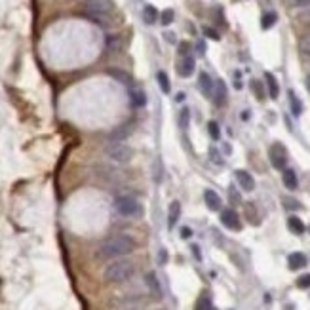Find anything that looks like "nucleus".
<instances>
[{
  "mask_svg": "<svg viewBox=\"0 0 310 310\" xmlns=\"http://www.w3.org/2000/svg\"><path fill=\"white\" fill-rule=\"evenodd\" d=\"M135 249V240L128 234H114L99 245V257L103 259H122Z\"/></svg>",
  "mask_w": 310,
  "mask_h": 310,
  "instance_id": "1",
  "label": "nucleus"
},
{
  "mask_svg": "<svg viewBox=\"0 0 310 310\" xmlns=\"http://www.w3.org/2000/svg\"><path fill=\"white\" fill-rule=\"evenodd\" d=\"M135 274V263L130 259H114L103 270V280L107 284H124Z\"/></svg>",
  "mask_w": 310,
  "mask_h": 310,
  "instance_id": "2",
  "label": "nucleus"
},
{
  "mask_svg": "<svg viewBox=\"0 0 310 310\" xmlns=\"http://www.w3.org/2000/svg\"><path fill=\"white\" fill-rule=\"evenodd\" d=\"M112 10H114L112 0H86V4H84V14L91 21L101 25V27L109 25Z\"/></svg>",
  "mask_w": 310,
  "mask_h": 310,
  "instance_id": "3",
  "label": "nucleus"
},
{
  "mask_svg": "<svg viewBox=\"0 0 310 310\" xmlns=\"http://www.w3.org/2000/svg\"><path fill=\"white\" fill-rule=\"evenodd\" d=\"M114 209L122 215V217H141L143 215V206L141 202L133 196H118L114 198Z\"/></svg>",
  "mask_w": 310,
  "mask_h": 310,
  "instance_id": "4",
  "label": "nucleus"
},
{
  "mask_svg": "<svg viewBox=\"0 0 310 310\" xmlns=\"http://www.w3.org/2000/svg\"><path fill=\"white\" fill-rule=\"evenodd\" d=\"M105 153H107V156L111 158L112 162H116V164H128L133 156L132 149H130L126 143H122V141H111V143L105 147Z\"/></svg>",
  "mask_w": 310,
  "mask_h": 310,
  "instance_id": "5",
  "label": "nucleus"
},
{
  "mask_svg": "<svg viewBox=\"0 0 310 310\" xmlns=\"http://www.w3.org/2000/svg\"><path fill=\"white\" fill-rule=\"evenodd\" d=\"M268 158H270L272 168L282 170V172L286 170V166H288V151H286V147H284L282 143H274V145L270 147Z\"/></svg>",
  "mask_w": 310,
  "mask_h": 310,
  "instance_id": "6",
  "label": "nucleus"
},
{
  "mask_svg": "<svg viewBox=\"0 0 310 310\" xmlns=\"http://www.w3.org/2000/svg\"><path fill=\"white\" fill-rule=\"evenodd\" d=\"M221 223L228 230H242V221H240V217L234 209H223Z\"/></svg>",
  "mask_w": 310,
  "mask_h": 310,
  "instance_id": "7",
  "label": "nucleus"
},
{
  "mask_svg": "<svg viewBox=\"0 0 310 310\" xmlns=\"http://www.w3.org/2000/svg\"><path fill=\"white\" fill-rule=\"evenodd\" d=\"M194 69H196V61H194V57H192V55H187V57H181V59H179V63H177L179 76L189 78V76H192Z\"/></svg>",
  "mask_w": 310,
  "mask_h": 310,
  "instance_id": "8",
  "label": "nucleus"
},
{
  "mask_svg": "<svg viewBox=\"0 0 310 310\" xmlns=\"http://www.w3.org/2000/svg\"><path fill=\"white\" fill-rule=\"evenodd\" d=\"M198 88H200V91L206 95V97H213V91H215V82L211 80V76H209L207 72H200Z\"/></svg>",
  "mask_w": 310,
  "mask_h": 310,
  "instance_id": "9",
  "label": "nucleus"
},
{
  "mask_svg": "<svg viewBox=\"0 0 310 310\" xmlns=\"http://www.w3.org/2000/svg\"><path fill=\"white\" fill-rule=\"evenodd\" d=\"M234 175H236L238 185L242 187V190H245V192H251V190L255 189V179H253V175H251L249 172H245V170H238Z\"/></svg>",
  "mask_w": 310,
  "mask_h": 310,
  "instance_id": "10",
  "label": "nucleus"
},
{
  "mask_svg": "<svg viewBox=\"0 0 310 310\" xmlns=\"http://www.w3.org/2000/svg\"><path fill=\"white\" fill-rule=\"evenodd\" d=\"M307 255L305 253H301V251H295V253H291L288 257V266L291 270H301V268H305L307 266Z\"/></svg>",
  "mask_w": 310,
  "mask_h": 310,
  "instance_id": "11",
  "label": "nucleus"
},
{
  "mask_svg": "<svg viewBox=\"0 0 310 310\" xmlns=\"http://www.w3.org/2000/svg\"><path fill=\"white\" fill-rule=\"evenodd\" d=\"M204 202H206V206H207L211 211H219V209H221V198H219V194H217L215 190H211V189H207V190L204 192Z\"/></svg>",
  "mask_w": 310,
  "mask_h": 310,
  "instance_id": "12",
  "label": "nucleus"
},
{
  "mask_svg": "<svg viewBox=\"0 0 310 310\" xmlns=\"http://www.w3.org/2000/svg\"><path fill=\"white\" fill-rule=\"evenodd\" d=\"M265 80H266V91H268V97L270 99H278L280 95V86H278V80L272 72H265Z\"/></svg>",
  "mask_w": 310,
  "mask_h": 310,
  "instance_id": "13",
  "label": "nucleus"
},
{
  "mask_svg": "<svg viewBox=\"0 0 310 310\" xmlns=\"http://www.w3.org/2000/svg\"><path fill=\"white\" fill-rule=\"evenodd\" d=\"M226 84L223 82V80H217L215 82V91H213V101H215V105L217 107H223L224 103H226Z\"/></svg>",
  "mask_w": 310,
  "mask_h": 310,
  "instance_id": "14",
  "label": "nucleus"
},
{
  "mask_svg": "<svg viewBox=\"0 0 310 310\" xmlns=\"http://www.w3.org/2000/svg\"><path fill=\"white\" fill-rule=\"evenodd\" d=\"M282 181H284V187L289 189V190H295L297 187H299V179H297V173L293 172V170H284V173H282Z\"/></svg>",
  "mask_w": 310,
  "mask_h": 310,
  "instance_id": "15",
  "label": "nucleus"
},
{
  "mask_svg": "<svg viewBox=\"0 0 310 310\" xmlns=\"http://www.w3.org/2000/svg\"><path fill=\"white\" fill-rule=\"evenodd\" d=\"M288 97H289V109H291V114H293V116H301V114H303V103H301V99L297 97V93H295L293 89H289Z\"/></svg>",
  "mask_w": 310,
  "mask_h": 310,
  "instance_id": "16",
  "label": "nucleus"
},
{
  "mask_svg": "<svg viewBox=\"0 0 310 310\" xmlns=\"http://www.w3.org/2000/svg\"><path fill=\"white\" fill-rule=\"evenodd\" d=\"M130 99L133 107H145L147 105V95L145 91L139 88H130Z\"/></svg>",
  "mask_w": 310,
  "mask_h": 310,
  "instance_id": "17",
  "label": "nucleus"
},
{
  "mask_svg": "<svg viewBox=\"0 0 310 310\" xmlns=\"http://www.w3.org/2000/svg\"><path fill=\"white\" fill-rule=\"evenodd\" d=\"M130 133H132V124H122L112 130L111 141H124L126 137H130Z\"/></svg>",
  "mask_w": 310,
  "mask_h": 310,
  "instance_id": "18",
  "label": "nucleus"
},
{
  "mask_svg": "<svg viewBox=\"0 0 310 310\" xmlns=\"http://www.w3.org/2000/svg\"><path fill=\"white\" fill-rule=\"evenodd\" d=\"M179 217H181V204L179 202H172L170 204V213H168V226L173 228L177 224Z\"/></svg>",
  "mask_w": 310,
  "mask_h": 310,
  "instance_id": "19",
  "label": "nucleus"
},
{
  "mask_svg": "<svg viewBox=\"0 0 310 310\" xmlns=\"http://www.w3.org/2000/svg\"><path fill=\"white\" fill-rule=\"evenodd\" d=\"M288 228L293 232V234H297V236H301V234H305V230H307V226H305V223L301 221L299 217H289L288 219Z\"/></svg>",
  "mask_w": 310,
  "mask_h": 310,
  "instance_id": "20",
  "label": "nucleus"
},
{
  "mask_svg": "<svg viewBox=\"0 0 310 310\" xmlns=\"http://www.w3.org/2000/svg\"><path fill=\"white\" fill-rule=\"evenodd\" d=\"M158 12H156L155 6H151V4H147L145 8H143V21L147 23V25H155L158 21Z\"/></svg>",
  "mask_w": 310,
  "mask_h": 310,
  "instance_id": "21",
  "label": "nucleus"
},
{
  "mask_svg": "<svg viewBox=\"0 0 310 310\" xmlns=\"http://www.w3.org/2000/svg\"><path fill=\"white\" fill-rule=\"evenodd\" d=\"M107 72H109V76H112V78H116V80H120L122 84H132V76H130L128 72L120 70V69H109Z\"/></svg>",
  "mask_w": 310,
  "mask_h": 310,
  "instance_id": "22",
  "label": "nucleus"
},
{
  "mask_svg": "<svg viewBox=\"0 0 310 310\" xmlns=\"http://www.w3.org/2000/svg\"><path fill=\"white\" fill-rule=\"evenodd\" d=\"M276 21H278V14L276 12H266L265 16L261 17V27L265 31H268V29H272L276 25Z\"/></svg>",
  "mask_w": 310,
  "mask_h": 310,
  "instance_id": "23",
  "label": "nucleus"
},
{
  "mask_svg": "<svg viewBox=\"0 0 310 310\" xmlns=\"http://www.w3.org/2000/svg\"><path fill=\"white\" fill-rule=\"evenodd\" d=\"M156 82H158V86H160V89H162L164 93H170L172 84H170V78H168V74H166L164 70H160V72L156 74Z\"/></svg>",
  "mask_w": 310,
  "mask_h": 310,
  "instance_id": "24",
  "label": "nucleus"
},
{
  "mask_svg": "<svg viewBox=\"0 0 310 310\" xmlns=\"http://www.w3.org/2000/svg\"><path fill=\"white\" fill-rule=\"evenodd\" d=\"M158 21L162 23L164 27H168V25H172V23L175 21V12H173L172 8H168V10H162V14L158 16Z\"/></svg>",
  "mask_w": 310,
  "mask_h": 310,
  "instance_id": "25",
  "label": "nucleus"
},
{
  "mask_svg": "<svg viewBox=\"0 0 310 310\" xmlns=\"http://www.w3.org/2000/svg\"><path fill=\"white\" fill-rule=\"evenodd\" d=\"M251 91L255 93V97L259 99V101H263L266 97V89L263 86V82H259V80H251Z\"/></svg>",
  "mask_w": 310,
  "mask_h": 310,
  "instance_id": "26",
  "label": "nucleus"
},
{
  "mask_svg": "<svg viewBox=\"0 0 310 310\" xmlns=\"http://www.w3.org/2000/svg\"><path fill=\"white\" fill-rule=\"evenodd\" d=\"M177 122H179V128H181V130H187V128H189V122H190V111H189L187 107H185V109H181Z\"/></svg>",
  "mask_w": 310,
  "mask_h": 310,
  "instance_id": "27",
  "label": "nucleus"
},
{
  "mask_svg": "<svg viewBox=\"0 0 310 310\" xmlns=\"http://www.w3.org/2000/svg\"><path fill=\"white\" fill-rule=\"evenodd\" d=\"M299 48H301V52H303V53L310 55V31H307V33L301 36V40H299Z\"/></svg>",
  "mask_w": 310,
  "mask_h": 310,
  "instance_id": "28",
  "label": "nucleus"
},
{
  "mask_svg": "<svg viewBox=\"0 0 310 310\" xmlns=\"http://www.w3.org/2000/svg\"><path fill=\"white\" fill-rule=\"evenodd\" d=\"M194 310H213L211 309V301H209V297H207V295H202L198 301H196Z\"/></svg>",
  "mask_w": 310,
  "mask_h": 310,
  "instance_id": "29",
  "label": "nucleus"
},
{
  "mask_svg": "<svg viewBox=\"0 0 310 310\" xmlns=\"http://www.w3.org/2000/svg\"><path fill=\"white\" fill-rule=\"evenodd\" d=\"M107 46H109V50H112V52H120V50H122L120 36H109V38H107Z\"/></svg>",
  "mask_w": 310,
  "mask_h": 310,
  "instance_id": "30",
  "label": "nucleus"
},
{
  "mask_svg": "<svg viewBox=\"0 0 310 310\" xmlns=\"http://www.w3.org/2000/svg\"><path fill=\"white\" fill-rule=\"evenodd\" d=\"M207 130H209L211 139H215V141H217V139H221V130H219V124H217V122H213V120H211V122L207 124Z\"/></svg>",
  "mask_w": 310,
  "mask_h": 310,
  "instance_id": "31",
  "label": "nucleus"
},
{
  "mask_svg": "<svg viewBox=\"0 0 310 310\" xmlns=\"http://www.w3.org/2000/svg\"><path fill=\"white\" fill-rule=\"evenodd\" d=\"M282 204L288 207V209H301V202H297V200H293V198H282Z\"/></svg>",
  "mask_w": 310,
  "mask_h": 310,
  "instance_id": "32",
  "label": "nucleus"
},
{
  "mask_svg": "<svg viewBox=\"0 0 310 310\" xmlns=\"http://www.w3.org/2000/svg\"><path fill=\"white\" fill-rule=\"evenodd\" d=\"M297 286L301 289H309L310 288V274H303V276L297 280Z\"/></svg>",
  "mask_w": 310,
  "mask_h": 310,
  "instance_id": "33",
  "label": "nucleus"
},
{
  "mask_svg": "<svg viewBox=\"0 0 310 310\" xmlns=\"http://www.w3.org/2000/svg\"><path fill=\"white\" fill-rule=\"evenodd\" d=\"M204 34H206L207 38H213V40H219V38H221L219 33H217L215 29H211V27H204Z\"/></svg>",
  "mask_w": 310,
  "mask_h": 310,
  "instance_id": "34",
  "label": "nucleus"
},
{
  "mask_svg": "<svg viewBox=\"0 0 310 310\" xmlns=\"http://www.w3.org/2000/svg\"><path fill=\"white\" fill-rule=\"evenodd\" d=\"M147 280H149V286L153 288V291H156V293H160V286H158V280H156V276L151 272L149 276H147Z\"/></svg>",
  "mask_w": 310,
  "mask_h": 310,
  "instance_id": "35",
  "label": "nucleus"
},
{
  "mask_svg": "<svg viewBox=\"0 0 310 310\" xmlns=\"http://www.w3.org/2000/svg\"><path fill=\"white\" fill-rule=\"evenodd\" d=\"M179 53H181V57L190 55V44H189V42H181V44H179Z\"/></svg>",
  "mask_w": 310,
  "mask_h": 310,
  "instance_id": "36",
  "label": "nucleus"
},
{
  "mask_svg": "<svg viewBox=\"0 0 310 310\" xmlns=\"http://www.w3.org/2000/svg\"><path fill=\"white\" fill-rule=\"evenodd\" d=\"M209 156H211V160L215 162V166H223V158L217 155V151H215V149H209Z\"/></svg>",
  "mask_w": 310,
  "mask_h": 310,
  "instance_id": "37",
  "label": "nucleus"
},
{
  "mask_svg": "<svg viewBox=\"0 0 310 310\" xmlns=\"http://www.w3.org/2000/svg\"><path fill=\"white\" fill-rule=\"evenodd\" d=\"M289 2H291L295 8H301V10H303L305 6H309V4H310V0H289Z\"/></svg>",
  "mask_w": 310,
  "mask_h": 310,
  "instance_id": "38",
  "label": "nucleus"
},
{
  "mask_svg": "<svg viewBox=\"0 0 310 310\" xmlns=\"http://www.w3.org/2000/svg\"><path fill=\"white\" fill-rule=\"evenodd\" d=\"M299 16H301L303 19H309V21H310V4H309V6H305V8L301 10V14H299Z\"/></svg>",
  "mask_w": 310,
  "mask_h": 310,
  "instance_id": "39",
  "label": "nucleus"
},
{
  "mask_svg": "<svg viewBox=\"0 0 310 310\" xmlns=\"http://www.w3.org/2000/svg\"><path fill=\"white\" fill-rule=\"evenodd\" d=\"M181 234H183V238H189V236H190L192 232H190V228H187V226H185V228L181 230Z\"/></svg>",
  "mask_w": 310,
  "mask_h": 310,
  "instance_id": "40",
  "label": "nucleus"
},
{
  "mask_svg": "<svg viewBox=\"0 0 310 310\" xmlns=\"http://www.w3.org/2000/svg\"><path fill=\"white\" fill-rule=\"evenodd\" d=\"M198 53L200 55H204V53H206V46H204V42H198Z\"/></svg>",
  "mask_w": 310,
  "mask_h": 310,
  "instance_id": "41",
  "label": "nucleus"
},
{
  "mask_svg": "<svg viewBox=\"0 0 310 310\" xmlns=\"http://www.w3.org/2000/svg\"><path fill=\"white\" fill-rule=\"evenodd\" d=\"M175 101H177V103H181V101H185V93H183V91H179L177 95H175Z\"/></svg>",
  "mask_w": 310,
  "mask_h": 310,
  "instance_id": "42",
  "label": "nucleus"
},
{
  "mask_svg": "<svg viewBox=\"0 0 310 310\" xmlns=\"http://www.w3.org/2000/svg\"><path fill=\"white\" fill-rule=\"evenodd\" d=\"M166 36H168V42H172V44H175V40H173V34H172V33H168Z\"/></svg>",
  "mask_w": 310,
  "mask_h": 310,
  "instance_id": "43",
  "label": "nucleus"
},
{
  "mask_svg": "<svg viewBox=\"0 0 310 310\" xmlns=\"http://www.w3.org/2000/svg\"><path fill=\"white\" fill-rule=\"evenodd\" d=\"M242 120H249V111L242 112Z\"/></svg>",
  "mask_w": 310,
  "mask_h": 310,
  "instance_id": "44",
  "label": "nucleus"
},
{
  "mask_svg": "<svg viewBox=\"0 0 310 310\" xmlns=\"http://www.w3.org/2000/svg\"><path fill=\"white\" fill-rule=\"evenodd\" d=\"M307 89H309V93H310V74L307 76Z\"/></svg>",
  "mask_w": 310,
  "mask_h": 310,
  "instance_id": "45",
  "label": "nucleus"
},
{
  "mask_svg": "<svg viewBox=\"0 0 310 310\" xmlns=\"http://www.w3.org/2000/svg\"><path fill=\"white\" fill-rule=\"evenodd\" d=\"M309 31H310V25H309Z\"/></svg>",
  "mask_w": 310,
  "mask_h": 310,
  "instance_id": "46",
  "label": "nucleus"
},
{
  "mask_svg": "<svg viewBox=\"0 0 310 310\" xmlns=\"http://www.w3.org/2000/svg\"><path fill=\"white\" fill-rule=\"evenodd\" d=\"M309 59H310V55H309Z\"/></svg>",
  "mask_w": 310,
  "mask_h": 310,
  "instance_id": "47",
  "label": "nucleus"
}]
</instances>
